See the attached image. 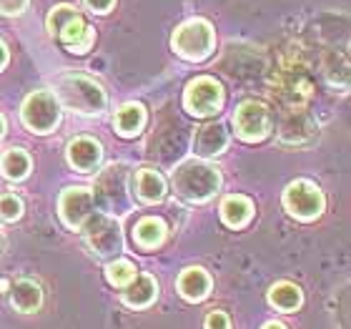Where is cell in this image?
Returning a JSON list of instances; mask_svg holds the SVG:
<instances>
[{"instance_id":"obj_1","label":"cell","mask_w":351,"mask_h":329,"mask_svg":"<svg viewBox=\"0 0 351 329\" xmlns=\"http://www.w3.org/2000/svg\"><path fill=\"white\" fill-rule=\"evenodd\" d=\"M316 78L311 73V63L304 56V48L299 43H291L289 51L281 53L278 68L271 78V93L286 109H306L314 98Z\"/></svg>"},{"instance_id":"obj_2","label":"cell","mask_w":351,"mask_h":329,"mask_svg":"<svg viewBox=\"0 0 351 329\" xmlns=\"http://www.w3.org/2000/svg\"><path fill=\"white\" fill-rule=\"evenodd\" d=\"M95 209L106 216H123L133 212L136 196H133V171L125 161H113L98 171L93 186Z\"/></svg>"},{"instance_id":"obj_3","label":"cell","mask_w":351,"mask_h":329,"mask_svg":"<svg viewBox=\"0 0 351 329\" xmlns=\"http://www.w3.org/2000/svg\"><path fill=\"white\" fill-rule=\"evenodd\" d=\"M221 171L213 163L204 161V159H183L181 163H176L171 171V186L173 194L189 204H206L211 201L221 189Z\"/></svg>"},{"instance_id":"obj_4","label":"cell","mask_w":351,"mask_h":329,"mask_svg":"<svg viewBox=\"0 0 351 329\" xmlns=\"http://www.w3.org/2000/svg\"><path fill=\"white\" fill-rule=\"evenodd\" d=\"M56 98L60 109H68L78 116H101L108 106V95L101 83L83 73H66L56 81Z\"/></svg>"},{"instance_id":"obj_5","label":"cell","mask_w":351,"mask_h":329,"mask_svg":"<svg viewBox=\"0 0 351 329\" xmlns=\"http://www.w3.org/2000/svg\"><path fill=\"white\" fill-rule=\"evenodd\" d=\"M83 242H86L88 251L101 259V262H113L121 256L125 242L123 231H121V221L113 216H106L101 212H93L81 227Z\"/></svg>"},{"instance_id":"obj_6","label":"cell","mask_w":351,"mask_h":329,"mask_svg":"<svg viewBox=\"0 0 351 329\" xmlns=\"http://www.w3.org/2000/svg\"><path fill=\"white\" fill-rule=\"evenodd\" d=\"M171 48L176 56H181L183 60H191V63L206 60L216 51V30L206 18H189L173 30Z\"/></svg>"},{"instance_id":"obj_7","label":"cell","mask_w":351,"mask_h":329,"mask_svg":"<svg viewBox=\"0 0 351 329\" xmlns=\"http://www.w3.org/2000/svg\"><path fill=\"white\" fill-rule=\"evenodd\" d=\"M60 118H63V109L51 91H33L25 95L21 106V121L30 133L48 136L60 126Z\"/></svg>"},{"instance_id":"obj_8","label":"cell","mask_w":351,"mask_h":329,"mask_svg":"<svg viewBox=\"0 0 351 329\" xmlns=\"http://www.w3.org/2000/svg\"><path fill=\"white\" fill-rule=\"evenodd\" d=\"M281 204L293 219L299 221H316L326 209V198H324V191L316 186L314 181L308 179H296L284 189V196H281Z\"/></svg>"},{"instance_id":"obj_9","label":"cell","mask_w":351,"mask_h":329,"mask_svg":"<svg viewBox=\"0 0 351 329\" xmlns=\"http://www.w3.org/2000/svg\"><path fill=\"white\" fill-rule=\"evenodd\" d=\"M223 101H226L223 86L211 76H198L183 91V109L196 118L216 116L223 109Z\"/></svg>"},{"instance_id":"obj_10","label":"cell","mask_w":351,"mask_h":329,"mask_svg":"<svg viewBox=\"0 0 351 329\" xmlns=\"http://www.w3.org/2000/svg\"><path fill=\"white\" fill-rule=\"evenodd\" d=\"M234 128L236 136L246 144H258L271 133L274 128V116H271L269 106L256 98H249V101H241L236 106L234 113Z\"/></svg>"},{"instance_id":"obj_11","label":"cell","mask_w":351,"mask_h":329,"mask_svg":"<svg viewBox=\"0 0 351 329\" xmlns=\"http://www.w3.org/2000/svg\"><path fill=\"white\" fill-rule=\"evenodd\" d=\"M316 136H319V124L306 109H286L281 113V121H278L276 128V139L281 146H308L316 141Z\"/></svg>"},{"instance_id":"obj_12","label":"cell","mask_w":351,"mask_h":329,"mask_svg":"<svg viewBox=\"0 0 351 329\" xmlns=\"http://www.w3.org/2000/svg\"><path fill=\"white\" fill-rule=\"evenodd\" d=\"M95 212L93 191L86 186H71L58 198V216L71 231H81L86 219Z\"/></svg>"},{"instance_id":"obj_13","label":"cell","mask_w":351,"mask_h":329,"mask_svg":"<svg viewBox=\"0 0 351 329\" xmlns=\"http://www.w3.org/2000/svg\"><path fill=\"white\" fill-rule=\"evenodd\" d=\"M66 159L71 168H75L78 174H93L103 161V146L90 136H78L68 144Z\"/></svg>"},{"instance_id":"obj_14","label":"cell","mask_w":351,"mask_h":329,"mask_svg":"<svg viewBox=\"0 0 351 329\" xmlns=\"http://www.w3.org/2000/svg\"><path fill=\"white\" fill-rule=\"evenodd\" d=\"M228 141L231 139H228L226 126L219 124V121L206 124L193 136V154H196V159H204V161L206 159H216L228 148Z\"/></svg>"},{"instance_id":"obj_15","label":"cell","mask_w":351,"mask_h":329,"mask_svg":"<svg viewBox=\"0 0 351 329\" xmlns=\"http://www.w3.org/2000/svg\"><path fill=\"white\" fill-rule=\"evenodd\" d=\"M176 289L181 294L186 302H204L213 289V279L211 274L201 266H189V269H183L176 279Z\"/></svg>"},{"instance_id":"obj_16","label":"cell","mask_w":351,"mask_h":329,"mask_svg":"<svg viewBox=\"0 0 351 329\" xmlns=\"http://www.w3.org/2000/svg\"><path fill=\"white\" fill-rule=\"evenodd\" d=\"M166 191H169L166 179L154 168H138L133 174V196H138V201H143V204H161L166 198Z\"/></svg>"},{"instance_id":"obj_17","label":"cell","mask_w":351,"mask_h":329,"mask_svg":"<svg viewBox=\"0 0 351 329\" xmlns=\"http://www.w3.org/2000/svg\"><path fill=\"white\" fill-rule=\"evenodd\" d=\"M58 41L66 45L71 53H75V56H83V53H88L90 48H93L95 30L90 28V25L83 21V15L78 13L75 18H71V21H68L66 25L58 30Z\"/></svg>"},{"instance_id":"obj_18","label":"cell","mask_w":351,"mask_h":329,"mask_svg":"<svg viewBox=\"0 0 351 329\" xmlns=\"http://www.w3.org/2000/svg\"><path fill=\"white\" fill-rule=\"evenodd\" d=\"M156 299H158V282L151 274H136V279L121 292V302L128 309H146Z\"/></svg>"},{"instance_id":"obj_19","label":"cell","mask_w":351,"mask_h":329,"mask_svg":"<svg viewBox=\"0 0 351 329\" xmlns=\"http://www.w3.org/2000/svg\"><path fill=\"white\" fill-rule=\"evenodd\" d=\"M8 294H10L13 309L21 312V315H33V312H38L40 304H43V289H40V284L33 282V279H18V282H13L10 289H8Z\"/></svg>"},{"instance_id":"obj_20","label":"cell","mask_w":351,"mask_h":329,"mask_svg":"<svg viewBox=\"0 0 351 329\" xmlns=\"http://www.w3.org/2000/svg\"><path fill=\"white\" fill-rule=\"evenodd\" d=\"M166 236H169V227L158 216H143L133 227V244L141 251H154V249H158L166 242Z\"/></svg>"},{"instance_id":"obj_21","label":"cell","mask_w":351,"mask_h":329,"mask_svg":"<svg viewBox=\"0 0 351 329\" xmlns=\"http://www.w3.org/2000/svg\"><path fill=\"white\" fill-rule=\"evenodd\" d=\"M148 113L143 103H125L116 111V118H113V126H116V133L123 136V139H136L143 128H146Z\"/></svg>"},{"instance_id":"obj_22","label":"cell","mask_w":351,"mask_h":329,"mask_svg":"<svg viewBox=\"0 0 351 329\" xmlns=\"http://www.w3.org/2000/svg\"><path fill=\"white\" fill-rule=\"evenodd\" d=\"M319 71L331 88H341V93L349 88V58L344 51H324Z\"/></svg>"},{"instance_id":"obj_23","label":"cell","mask_w":351,"mask_h":329,"mask_svg":"<svg viewBox=\"0 0 351 329\" xmlns=\"http://www.w3.org/2000/svg\"><path fill=\"white\" fill-rule=\"evenodd\" d=\"M254 216V201L243 194H231L221 201V221L228 229H243Z\"/></svg>"},{"instance_id":"obj_24","label":"cell","mask_w":351,"mask_h":329,"mask_svg":"<svg viewBox=\"0 0 351 329\" xmlns=\"http://www.w3.org/2000/svg\"><path fill=\"white\" fill-rule=\"evenodd\" d=\"M266 299H269V304L274 309L284 312V315H291V312H296L304 304V292L296 284H291V282H276L269 289Z\"/></svg>"},{"instance_id":"obj_25","label":"cell","mask_w":351,"mask_h":329,"mask_svg":"<svg viewBox=\"0 0 351 329\" xmlns=\"http://www.w3.org/2000/svg\"><path fill=\"white\" fill-rule=\"evenodd\" d=\"M33 161L23 148H8L5 154L0 156V174L5 176L8 181H23L28 179Z\"/></svg>"},{"instance_id":"obj_26","label":"cell","mask_w":351,"mask_h":329,"mask_svg":"<svg viewBox=\"0 0 351 329\" xmlns=\"http://www.w3.org/2000/svg\"><path fill=\"white\" fill-rule=\"evenodd\" d=\"M136 274H138L136 264L128 262V259H121V256L106 264V279H108V284L118 286V289L131 284L133 279H136Z\"/></svg>"},{"instance_id":"obj_27","label":"cell","mask_w":351,"mask_h":329,"mask_svg":"<svg viewBox=\"0 0 351 329\" xmlns=\"http://www.w3.org/2000/svg\"><path fill=\"white\" fill-rule=\"evenodd\" d=\"M75 15H78V8H73V5H66V3H63V5H56L51 10V13H48V30H51V36H58V30L63 28V25H66L68 21H71V18H75Z\"/></svg>"},{"instance_id":"obj_28","label":"cell","mask_w":351,"mask_h":329,"mask_svg":"<svg viewBox=\"0 0 351 329\" xmlns=\"http://www.w3.org/2000/svg\"><path fill=\"white\" fill-rule=\"evenodd\" d=\"M23 216V201L15 194H3L0 196V219L3 221H18Z\"/></svg>"},{"instance_id":"obj_29","label":"cell","mask_w":351,"mask_h":329,"mask_svg":"<svg viewBox=\"0 0 351 329\" xmlns=\"http://www.w3.org/2000/svg\"><path fill=\"white\" fill-rule=\"evenodd\" d=\"M204 329H231V319H228L226 312L213 309V312H208V315H206Z\"/></svg>"},{"instance_id":"obj_30","label":"cell","mask_w":351,"mask_h":329,"mask_svg":"<svg viewBox=\"0 0 351 329\" xmlns=\"http://www.w3.org/2000/svg\"><path fill=\"white\" fill-rule=\"evenodd\" d=\"M30 0H0V15H23L28 10Z\"/></svg>"},{"instance_id":"obj_31","label":"cell","mask_w":351,"mask_h":329,"mask_svg":"<svg viewBox=\"0 0 351 329\" xmlns=\"http://www.w3.org/2000/svg\"><path fill=\"white\" fill-rule=\"evenodd\" d=\"M93 13H98V15H106V13H110L113 10V5H116V0H83Z\"/></svg>"},{"instance_id":"obj_32","label":"cell","mask_w":351,"mask_h":329,"mask_svg":"<svg viewBox=\"0 0 351 329\" xmlns=\"http://www.w3.org/2000/svg\"><path fill=\"white\" fill-rule=\"evenodd\" d=\"M8 60H10V53H8V45L0 41V71L8 66Z\"/></svg>"},{"instance_id":"obj_33","label":"cell","mask_w":351,"mask_h":329,"mask_svg":"<svg viewBox=\"0 0 351 329\" xmlns=\"http://www.w3.org/2000/svg\"><path fill=\"white\" fill-rule=\"evenodd\" d=\"M261 329H286V327H284V324H281V322H266Z\"/></svg>"},{"instance_id":"obj_34","label":"cell","mask_w":351,"mask_h":329,"mask_svg":"<svg viewBox=\"0 0 351 329\" xmlns=\"http://www.w3.org/2000/svg\"><path fill=\"white\" fill-rule=\"evenodd\" d=\"M3 136H5V118L0 113V141H3Z\"/></svg>"},{"instance_id":"obj_35","label":"cell","mask_w":351,"mask_h":329,"mask_svg":"<svg viewBox=\"0 0 351 329\" xmlns=\"http://www.w3.org/2000/svg\"><path fill=\"white\" fill-rule=\"evenodd\" d=\"M8 289H10V282H5V279H3V282H0V292H8Z\"/></svg>"},{"instance_id":"obj_36","label":"cell","mask_w":351,"mask_h":329,"mask_svg":"<svg viewBox=\"0 0 351 329\" xmlns=\"http://www.w3.org/2000/svg\"><path fill=\"white\" fill-rule=\"evenodd\" d=\"M0 247H3V239H0Z\"/></svg>"}]
</instances>
